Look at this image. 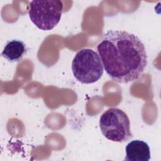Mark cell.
<instances>
[{
	"mask_svg": "<svg viewBox=\"0 0 161 161\" xmlns=\"http://www.w3.org/2000/svg\"><path fill=\"white\" fill-rule=\"evenodd\" d=\"M97 50L106 72L118 83L136 80L147 65L144 44L136 35L128 31H108Z\"/></svg>",
	"mask_w": 161,
	"mask_h": 161,
	"instance_id": "6da1fadb",
	"label": "cell"
},
{
	"mask_svg": "<svg viewBox=\"0 0 161 161\" xmlns=\"http://www.w3.org/2000/svg\"><path fill=\"white\" fill-rule=\"evenodd\" d=\"M124 160L148 161L150 159L149 145L143 140H135L129 142L126 146Z\"/></svg>",
	"mask_w": 161,
	"mask_h": 161,
	"instance_id": "5b68a950",
	"label": "cell"
},
{
	"mask_svg": "<svg viewBox=\"0 0 161 161\" xmlns=\"http://www.w3.org/2000/svg\"><path fill=\"white\" fill-rule=\"evenodd\" d=\"M72 70L75 78L83 84L97 81L104 72L99 55L90 48H84L77 52L72 62Z\"/></svg>",
	"mask_w": 161,
	"mask_h": 161,
	"instance_id": "7a4b0ae2",
	"label": "cell"
},
{
	"mask_svg": "<svg viewBox=\"0 0 161 161\" xmlns=\"http://www.w3.org/2000/svg\"><path fill=\"white\" fill-rule=\"evenodd\" d=\"M26 52L27 48L23 42L11 40L6 42L1 55L10 62H16L21 60Z\"/></svg>",
	"mask_w": 161,
	"mask_h": 161,
	"instance_id": "8992f818",
	"label": "cell"
},
{
	"mask_svg": "<svg viewBox=\"0 0 161 161\" xmlns=\"http://www.w3.org/2000/svg\"><path fill=\"white\" fill-rule=\"evenodd\" d=\"M63 8L59 0H33L30 3L28 15L38 29L51 30L59 23Z\"/></svg>",
	"mask_w": 161,
	"mask_h": 161,
	"instance_id": "277c9868",
	"label": "cell"
},
{
	"mask_svg": "<svg viewBox=\"0 0 161 161\" xmlns=\"http://www.w3.org/2000/svg\"><path fill=\"white\" fill-rule=\"evenodd\" d=\"M99 127L103 135L114 142H125L132 137L127 114L117 108H109L102 114Z\"/></svg>",
	"mask_w": 161,
	"mask_h": 161,
	"instance_id": "3957f363",
	"label": "cell"
}]
</instances>
